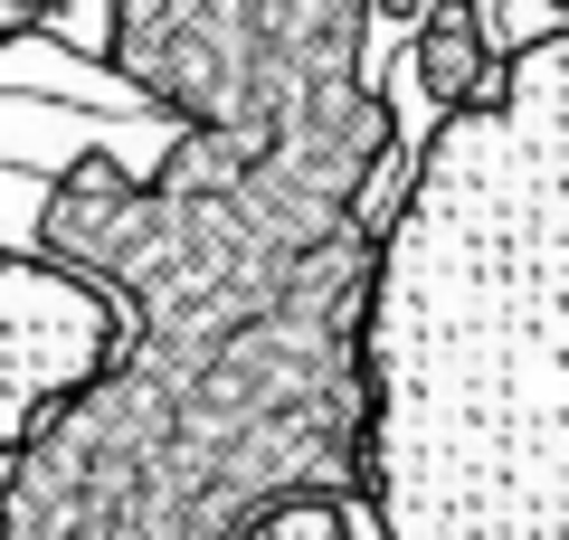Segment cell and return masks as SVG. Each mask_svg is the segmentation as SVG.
Here are the masks:
<instances>
[{
  "label": "cell",
  "instance_id": "6da1fadb",
  "mask_svg": "<svg viewBox=\"0 0 569 540\" xmlns=\"http://www.w3.org/2000/svg\"><path fill=\"white\" fill-rule=\"evenodd\" d=\"M370 502L389 540H569V29H531L399 190Z\"/></svg>",
  "mask_w": 569,
  "mask_h": 540
},
{
  "label": "cell",
  "instance_id": "7a4b0ae2",
  "mask_svg": "<svg viewBox=\"0 0 569 540\" xmlns=\"http://www.w3.org/2000/svg\"><path fill=\"white\" fill-rule=\"evenodd\" d=\"M104 360H114V294L48 257L0 247V446H20Z\"/></svg>",
  "mask_w": 569,
  "mask_h": 540
},
{
  "label": "cell",
  "instance_id": "3957f363",
  "mask_svg": "<svg viewBox=\"0 0 569 540\" xmlns=\"http://www.w3.org/2000/svg\"><path fill=\"white\" fill-rule=\"evenodd\" d=\"M257 540H351V521H342V502H295V512L266 521Z\"/></svg>",
  "mask_w": 569,
  "mask_h": 540
}]
</instances>
